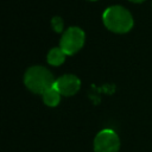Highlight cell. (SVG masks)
<instances>
[{"mask_svg":"<svg viewBox=\"0 0 152 152\" xmlns=\"http://www.w3.org/2000/svg\"><path fill=\"white\" fill-rule=\"evenodd\" d=\"M55 87L61 93V95L72 96V95H75L80 90L81 81H80V78L76 75L65 74V75L58 77L55 81Z\"/></svg>","mask_w":152,"mask_h":152,"instance_id":"cell-5","label":"cell"},{"mask_svg":"<svg viewBox=\"0 0 152 152\" xmlns=\"http://www.w3.org/2000/svg\"><path fill=\"white\" fill-rule=\"evenodd\" d=\"M61 93L56 89L55 86H52L51 88H49L48 90H45L43 94H42V97H43V102L49 106V107H56L57 104H59L61 102Z\"/></svg>","mask_w":152,"mask_h":152,"instance_id":"cell-6","label":"cell"},{"mask_svg":"<svg viewBox=\"0 0 152 152\" xmlns=\"http://www.w3.org/2000/svg\"><path fill=\"white\" fill-rule=\"evenodd\" d=\"M128 1H131V2H135V4H139V2H142V1H145V0H128Z\"/></svg>","mask_w":152,"mask_h":152,"instance_id":"cell-9","label":"cell"},{"mask_svg":"<svg viewBox=\"0 0 152 152\" xmlns=\"http://www.w3.org/2000/svg\"><path fill=\"white\" fill-rule=\"evenodd\" d=\"M51 27L57 33L62 32L63 28H64V21H63V19L61 17H53L52 20H51Z\"/></svg>","mask_w":152,"mask_h":152,"instance_id":"cell-8","label":"cell"},{"mask_svg":"<svg viewBox=\"0 0 152 152\" xmlns=\"http://www.w3.org/2000/svg\"><path fill=\"white\" fill-rule=\"evenodd\" d=\"M88 1H96V0H88Z\"/></svg>","mask_w":152,"mask_h":152,"instance_id":"cell-10","label":"cell"},{"mask_svg":"<svg viewBox=\"0 0 152 152\" xmlns=\"http://www.w3.org/2000/svg\"><path fill=\"white\" fill-rule=\"evenodd\" d=\"M102 21L104 26L114 33H127L134 25L131 12L120 5L107 7L102 13Z\"/></svg>","mask_w":152,"mask_h":152,"instance_id":"cell-1","label":"cell"},{"mask_svg":"<svg viewBox=\"0 0 152 152\" xmlns=\"http://www.w3.org/2000/svg\"><path fill=\"white\" fill-rule=\"evenodd\" d=\"M65 57H66L65 52L61 49V46H58V48H52V49L48 52L46 61H48V63H49L50 65L58 66V65L63 64Z\"/></svg>","mask_w":152,"mask_h":152,"instance_id":"cell-7","label":"cell"},{"mask_svg":"<svg viewBox=\"0 0 152 152\" xmlns=\"http://www.w3.org/2000/svg\"><path fill=\"white\" fill-rule=\"evenodd\" d=\"M53 75L42 65H33L24 74V83L28 90L34 94H43L45 90L55 86Z\"/></svg>","mask_w":152,"mask_h":152,"instance_id":"cell-2","label":"cell"},{"mask_svg":"<svg viewBox=\"0 0 152 152\" xmlns=\"http://www.w3.org/2000/svg\"><path fill=\"white\" fill-rule=\"evenodd\" d=\"M120 139L115 131L110 128L101 129L94 139L95 152H119Z\"/></svg>","mask_w":152,"mask_h":152,"instance_id":"cell-4","label":"cell"},{"mask_svg":"<svg viewBox=\"0 0 152 152\" xmlns=\"http://www.w3.org/2000/svg\"><path fill=\"white\" fill-rule=\"evenodd\" d=\"M84 42H86L84 31L77 26H70L63 32L61 37L59 46L65 52L66 56H71L78 52L83 48Z\"/></svg>","mask_w":152,"mask_h":152,"instance_id":"cell-3","label":"cell"}]
</instances>
